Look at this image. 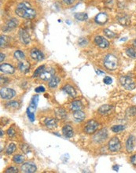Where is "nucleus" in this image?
Returning <instances> with one entry per match:
<instances>
[{
	"label": "nucleus",
	"instance_id": "nucleus-7",
	"mask_svg": "<svg viewBox=\"0 0 136 173\" xmlns=\"http://www.w3.org/2000/svg\"><path fill=\"white\" fill-rule=\"evenodd\" d=\"M55 69L53 68H49V69H45L40 76V78L42 79V80H50L55 76Z\"/></svg>",
	"mask_w": 136,
	"mask_h": 173
},
{
	"label": "nucleus",
	"instance_id": "nucleus-44",
	"mask_svg": "<svg viewBox=\"0 0 136 173\" xmlns=\"http://www.w3.org/2000/svg\"><path fill=\"white\" fill-rule=\"evenodd\" d=\"M35 91L36 92V93H41V92H44L45 91L44 86H38V87H36V88L35 89Z\"/></svg>",
	"mask_w": 136,
	"mask_h": 173
},
{
	"label": "nucleus",
	"instance_id": "nucleus-11",
	"mask_svg": "<svg viewBox=\"0 0 136 173\" xmlns=\"http://www.w3.org/2000/svg\"><path fill=\"white\" fill-rule=\"evenodd\" d=\"M19 37H20L21 41L25 45H28L30 43V41H31L29 34L24 29L20 30V32H19Z\"/></svg>",
	"mask_w": 136,
	"mask_h": 173
},
{
	"label": "nucleus",
	"instance_id": "nucleus-40",
	"mask_svg": "<svg viewBox=\"0 0 136 173\" xmlns=\"http://www.w3.org/2000/svg\"><path fill=\"white\" fill-rule=\"evenodd\" d=\"M21 150H22L23 151H24V153H28V152H30V151H29V147H28V146L27 144H23V145H21Z\"/></svg>",
	"mask_w": 136,
	"mask_h": 173
},
{
	"label": "nucleus",
	"instance_id": "nucleus-47",
	"mask_svg": "<svg viewBox=\"0 0 136 173\" xmlns=\"http://www.w3.org/2000/svg\"><path fill=\"white\" fill-rule=\"evenodd\" d=\"M0 56H1V57H0V62H3V60L5 59V55H3V53H1V54H0Z\"/></svg>",
	"mask_w": 136,
	"mask_h": 173
},
{
	"label": "nucleus",
	"instance_id": "nucleus-24",
	"mask_svg": "<svg viewBox=\"0 0 136 173\" xmlns=\"http://www.w3.org/2000/svg\"><path fill=\"white\" fill-rule=\"evenodd\" d=\"M70 108L73 111H77V110H81V109L83 108V105H82L81 101H79V100H76V101H73L71 103V106H70Z\"/></svg>",
	"mask_w": 136,
	"mask_h": 173
},
{
	"label": "nucleus",
	"instance_id": "nucleus-27",
	"mask_svg": "<svg viewBox=\"0 0 136 173\" xmlns=\"http://www.w3.org/2000/svg\"><path fill=\"white\" fill-rule=\"evenodd\" d=\"M75 18L80 21H84L88 19V15L86 13H76L74 15Z\"/></svg>",
	"mask_w": 136,
	"mask_h": 173
},
{
	"label": "nucleus",
	"instance_id": "nucleus-14",
	"mask_svg": "<svg viewBox=\"0 0 136 173\" xmlns=\"http://www.w3.org/2000/svg\"><path fill=\"white\" fill-rule=\"evenodd\" d=\"M108 21V15L106 13H100L95 17V22L98 25H104Z\"/></svg>",
	"mask_w": 136,
	"mask_h": 173
},
{
	"label": "nucleus",
	"instance_id": "nucleus-29",
	"mask_svg": "<svg viewBox=\"0 0 136 173\" xmlns=\"http://www.w3.org/2000/svg\"><path fill=\"white\" fill-rule=\"evenodd\" d=\"M16 149H17V146L15 145L14 143H10L9 146H7V148L6 150V153L8 154V155H10V154H12L13 153H14L15 150H16Z\"/></svg>",
	"mask_w": 136,
	"mask_h": 173
},
{
	"label": "nucleus",
	"instance_id": "nucleus-10",
	"mask_svg": "<svg viewBox=\"0 0 136 173\" xmlns=\"http://www.w3.org/2000/svg\"><path fill=\"white\" fill-rule=\"evenodd\" d=\"M107 135L108 134H107L106 129H101L95 134V135L94 136V140L98 143H101L107 138Z\"/></svg>",
	"mask_w": 136,
	"mask_h": 173
},
{
	"label": "nucleus",
	"instance_id": "nucleus-25",
	"mask_svg": "<svg viewBox=\"0 0 136 173\" xmlns=\"http://www.w3.org/2000/svg\"><path fill=\"white\" fill-rule=\"evenodd\" d=\"M112 109H113V106H109V105H104V106H101L99 108L98 113L100 114H101V115H104V114L108 113Z\"/></svg>",
	"mask_w": 136,
	"mask_h": 173
},
{
	"label": "nucleus",
	"instance_id": "nucleus-9",
	"mask_svg": "<svg viewBox=\"0 0 136 173\" xmlns=\"http://www.w3.org/2000/svg\"><path fill=\"white\" fill-rule=\"evenodd\" d=\"M30 55H31V57H32V59L35 60L37 62H41V61L44 59V55L40 51V50L36 49V48L32 49L31 50Z\"/></svg>",
	"mask_w": 136,
	"mask_h": 173
},
{
	"label": "nucleus",
	"instance_id": "nucleus-4",
	"mask_svg": "<svg viewBox=\"0 0 136 173\" xmlns=\"http://www.w3.org/2000/svg\"><path fill=\"white\" fill-rule=\"evenodd\" d=\"M0 94H1L2 99H6V100H10L16 95V91L14 90L10 89V88L3 87L0 91Z\"/></svg>",
	"mask_w": 136,
	"mask_h": 173
},
{
	"label": "nucleus",
	"instance_id": "nucleus-37",
	"mask_svg": "<svg viewBox=\"0 0 136 173\" xmlns=\"http://www.w3.org/2000/svg\"><path fill=\"white\" fill-rule=\"evenodd\" d=\"M7 38L5 35H2L1 38H0V43H1V47H3V46H5L6 44V43H7Z\"/></svg>",
	"mask_w": 136,
	"mask_h": 173
},
{
	"label": "nucleus",
	"instance_id": "nucleus-35",
	"mask_svg": "<svg viewBox=\"0 0 136 173\" xmlns=\"http://www.w3.org/2000/svg\"><path fill=\"white\" fill-rule=\"evenodd\" d=\"M6 106L7 107H11V108H18L20 106V104L17 101H8L7 103L6 104Z\"/></svg>",
	"mask_w": 136,
	"mask_h": 173
},
{
	"label": "nucleus",
	"instance_id": "nucleus-19",
	"mask_svg": "<svg viewBox=\"0 0 136 173\" xmlns=\"http://www.w3.org/2000/svg\"><path fill=\"white\" fill-rule=\"evenodd\" d=\"M44 124L47 128L49 129L55 128L57 127V121L53 118H47L45 120Z\"/></svg>",
	"mask_w": 136,
	"mask_h": 173
},
{
	"label": "nucleus",
	"instance_id": "nucleus-50",
	"mask_svg": "<svg viewBox=\"0 0 136 173\" xmlns=\"http://www.w3.org/2000/svg\"><path fill=\"white\" fill-rule=\"evenodd\" d=\"M133 44H134V46H135V47H136V39L133 41Z\"/></svg>",
	"mask_w": 136,
	"mask_h": 173
},
{
	"label": "nucleus",
	"instance_id": "nucleus-34",
	"mask_svg": "<svg viewBox=\"0 0 136 173\" xmlns=\"http://www.w3.org/2000/svg\"><path fill=\"white\" fill-rule=\"evenodd\" d=\"M124 129H125V126L124 125H115V126L112 127V131L115 133H119L120 131H124Z\"/></svg>",
	"mask_w": 136,
	"mask_h": 173
},
{
	"label": "nucleus",
	"instance_id": "nucleus-41",
	"mask_svg": "<svg viewBox=\"0 0 136 173\" xmlns=\"http://www.w3.org/2000/svg\"><path fill=\"white\" fill-rule=\"evenodd\" d=\"M78 43H79V46H84V45H87L88 42H87V39H85V38H80Z\"/></svg>",
	"mask_w": 136,
	"mask_h": 173
},
{
	"label": "nucleus",
	"instance_id": "nucleus-15",
	"mask_svg": "<svg viewBox=\"0 0 136 173\" xmlns=\"http://www.w3.org/2000/svg\"><path fill=\"white\" fill-rule=\"evenodd\" d=\"M18 25V20H16L15 18H12L11 20H10L6 23V25L4 28H3V31L4 32H9L10 30L13 29L14 28H16Z\"/></svg>",
	"mask_w": 136,
	"mask_h": 173
},
{
	"label": "nucleus",
	"instance_id": "nucleus-17",
	"mask_svg": "<svg viewBox=\"0 0 136 173\" xmlns=\"http://www.w3.org/2000/svg\"><path fill=\"white\" fill-rule=\"evenodd\" d=\"M117 21L123 26H127V25H130V17L126 14H122L118 16Z\"/></svg>",
	"mask_w": 136,
	"mask_h": 173
},
{
	"label": "nucleus",
	"instance_id": "nucleus-13",
	"mask_svg": "<svg viewBox=\"0 0 136 173\" xmlns=\"http://www.w3.org/2000/svg\"><path fill=\"white\" fill-rule=\"evenodd\" d=\"M0 70L1 72L3 73H6V74H13L15 72L14 67L12 66L11 65L7 64H2L0 65Z\"/></svg>",
	"mask_w": 136,
	"mask_h": 173
},
{
	"label": "nucleus",
	"instance_id": "nucleus-23",
	"mask_svg": "<svg viewBox=\"0 0 136 173\" xmlns=\"http://www.w3.org/2000/svg\"><path fill=\"white\" fill-rule=\"evenodd\" d=\"M60 78L57 77H54L51 78V79L49 80V83H48V86H49L50 88H55L57 87V85L59 84L60 83Z\"/></svg>",
	"mask_w": 136,
	"mask_h": 173
},
{
	"label": "nucleus",
	"instance_id": "nucleus-39",
	"mask_svg": "<svg viewBox=\"0 0 136 173\" xmlns=\"http://www.w3.org/2000/svg\"><path fill=\"white\" fill-rule=\"evenodd\" d=\"M6 173H16L18 172V168H15V167H10L7 169V170L6 171Z\"/></svg>",
	"mask_w": 136,
	"mask_h": 173
},
{
	"label": "nucleus",
	"instance_id": "nucleus-18",
	"mask_svg": "<svg viewBox=\"0 0 136 173\" xmlns=\"http://www.w3.org/2000/svg\"><path fill=\"white\" fill-rule=\"evenodd\" d=\"M134 142H135V137L133 135L129 136L126 143V150L128 153H131L133 151Z\"/></svg>",
	"mask_w": 136,
	"mask_h": 173
},
{
	"label": "nucleus",
	"instance_id": "nucleus-20",
	"mask_svg": "<svg viewBox=\"0 0 136 173\" xmlns=\"http://www.w3.org/2000/svg\"><path fill=\"white\" fill-rule=\"evenodd\" d=\"M63 90L64 91V92H66L67 94H69L70 96L72 97V98H76V90L74 89V87L70 85H66L63 87Z\"/></svg>",
	"mask_w": 136,
	"mask_h": 173
},
{
	"label": "nucleus",
	"instance_id": "nucleus-28",
	"mask_svg": "<svg viewBox=\"0 0 136 173\" xmlns=\"http://www.w3.org/2000/svg\"><path fill=\"white\" fill-rule=\"evenodd\" d=\"M13 55H14L15 58L18 60V61H24L25 58V54L22 51H21V50H16Z\"/></svg>",
	"mask_w": 136,
	"mask_h": 173
},
{
	"label": "nucleus",
	"instance_id": "nucleus-12",
	"mask_svg": "<svg viewBox=\"0 0 136 173\" xmlns=\"http://www.w3.org/2000/svg\"><path fill=\"white\" fill-rule=\"evenodd\" d=\"M21 170L25 173H33L36 172V166L32 163H25L21 166Z\"/></svg>",
	"mask_w": 136,
	"mask_h": 173
},
{
	"label": "nucleus",
	"instance_id": "nucleus-51",
	"mask_svg": "<svg viewBox=\"0 0 136 173\" xmlns=\"http://www.w3.org/2000/svg\"><path fill=\"white\" fill-rule=\"evenodd\" d=\"M3 135H4V133H3V130H1V137H3Z\"/></svg>",
	"mask_w": 136,
	"mask_h": 173
},
{
	"label": "nucleus",
	"instance_id": "nucleus-22",
	"mask_svg": "<svg viewBox=\"0 0 136 173\" xmlns=\"http://www.w3.org/2000/svg\"><path fill=\"white\" fill-rule=\"evenodd\" d=\"M73 117L77 122H81L85 119V113L81 110H77V111H74L73 113Z\"/></svg>",
	"mask_w": 136,
	"mask_h": 173
},
{
	"label": "nucleus",
	"instance_id": "nucleus-6",
	"mask_svg": "<svg viewBox=\"0 0 136 173\" xmlns=\"http://www.w3.org/2000/svg\"><path fill=\"white\" fill-rule=\"evenodd\" d=\"M98 128V123L94 120H91L87 123L84 131L87 134H93L97 131Z\"/></svg>",
	"mask_w": 136,
	"mask_h": 173
},
{
	"label": "nucleus",
	"instance_id": "nucleus-45",
	"mask_svg": "<svg viewBox=\"0 0 136 173\" xmlns=\"http://www.w3.org/2000/svg\"><path fill=\"white\" fill-rule=\"evenodd\" d=\"M62 1L67 5H71L75 2V0H62Z\"/></svg>",
	"mask_w": 136,
	"mask_h": 173
},
{
	"label": "nucleus",
	"instance_id": "nucleus-33",
	"mask_svg": "<svg viewBox=\"0 0 136 173\" xmlns=\"http://www.w3.org/2000/svg\"><path fill=\"white\" fill-rule=\"evenodd\" d=\"M126 54L131 58L136 59V51L132 48H127L126 50Z\"/></svg>",
	"mask_w": 136,
	"mask_h": 173
},
{
	"label": "nucleus",
	"instance_id": "nucleus-46",
	"mask_svg": "<svg viewBox=\"0 0 136 173\" xmlns=\"http://www.w3.org/2000/svg\"><path fill=\"white\" fill-rule=\"evenodd\" d=\"M131 162L133 164H136V155H133L131 157Z\"/></svg>",
	"mask_w": 136,
	"mask_h": 173
},
{
	"label": "nucleus",
	"instance_id": "nucleus-49",
	"mask_svg": "<svg viewBox=\"0 0 136 173\" xmlns=\"http://www.w3.org/2000/svg\"><path fill=\"white\" fill-rule=\"evenodd\" d=\"M96 72L97 73H98V74H105V72H100V71H99V70H97L96 71Z\"/></svg>",
	"mask_w": 136,
	"mask_h": 173
},
{
	"label": "nucleus",
	"instance_id": "nucleus-31",
	"mask_svg": "<svg viewBox=\"0 0 136 173\" xmlns=\"http://www.w3.org/2000/svg\"><path fill=\"white\" fill-rule=\"evenodd\" d=\"M45 70V65H41V66L38 67L37 69L35 70V72H34V74H33V77L35 78V77H40L41 73H42L43 71Z\"/></svg>",
	"mask_w": 136,
	"mask_h": 173
},
{
	"label": "nucleus",
	"instance_id": "nucleus-36",
	"mask_svg": "<svg viewBox=\"0 0 136 173\" xmlns=\"http://www.w3.org/2000/svg\"><path fill=\"white\" fill-rule=\"evenodd\" d=\"M27 115L31 122H33L35 121V114H34V113H32V112L29 111L28 109H27Z\"/></svg>",
	"mask_w": 136,
	"mask_h": 173
},
{
	"label": "nucleus",
	"instance_id": "nucleus-3",
	"mask_svg": "<svg viewBox=\"0 0 136 173\" xmlns=\"http://www.w3.org/2000/svg\"><path fill=\"white\" fill-rule=\"evenodd\" d=\"M120 82L126 90L132 91L135 88V84L134 83L131 77H127V76H123L120 78Z\"/></svg>",
	"mask_w": 136,
	"mask_h": 173
},
{
	"label": "nucleus",
	"instance_id": "nucleus-5",
	"mask_svg": "<svg viewBox=\"0 0 136 173\" xmlns=\"http://www.w3.org/2000/svg\"><path fill=\"white\" fill-rule=\"evenodd\" d=\"M108 146H109V150L112 152H118L121 148L120 142L117 137H113V138H111V140L109 142Z\"/></svg>",
	"mask_w": 136,
	"mask_h": 173
},
{
	"label": "nucleus",
	"instance_id": "nucleus-21",
	"mask_svg": "<svg viewBox=\"0 0 136 173\" xmlns=\"http://www.w3.org/2000/svg\"><path fill=\"white\" fill-rule=\"evenodd\" d=\"M18 68L20 69V71H21L22 72H27L29 71L30 69V64L28 62H20L19 64H18Z\"/></svg>",
	"mask_w": 136,
	"mask_h": 173
},
{
	"label": "nucleus",
	"instance_id": "nucleus-43",
	"mask_svg": "<svg viewBox=\"0 0 136 173\" xmlns=\"http://www.w3.org/2000/svg\"><path fill=\"white\" fill-rule=\"evenodd\" d=\"M103 82H104V84H107V85H109V84H111L112 82H113V79H112L111 77H106L103 79Z\"/></svg>",
	"mask_w": 136,
	"mask_h": 173
},
{
	"label": "nucleus",
	"instance_id": "nucleus-2",
	"mask_svg": "<svg viewBox=\"0 0 136 173\" xmlns=\"http://www.w3.org/2000/svg\"><path fill=\"white\" fill-rule=\"evenodd\" d=\"M104 65L108 70H115L118 66V60L113 55H107L105 57Z\"/></svg>",
	"mask_w": 136,
	"mask_h": 173
},
{
	"label": "nucleus",
	"instance_id": "nucleus-52",
	"mask_svg": "<svg viewBox=\"0 0 136 173\" xmlns=\"http://www.w3.org/2000/svg\"><path fill=\"white\" fill-rule=\"evenodd\" d=\"M80 1H82V0H80Z\"/></svg>",
	"mask_w": 136,
	"mask_h": 173
},
{
	"label": "nucleus",
	"instance_id": "nucleus-42",
	"mask_svg": "<svg viewBox=\"0 0 136 173\" xmlns=\"http://www.w3.org/2000/svg\"><path fill=\"white\" fill-rule=\"evenodd\" d=\"M15 133H16V131H15V130L13 128H10V129H8L7 135L10 137H13L15 135Z\"/></svg>",
	"mask_w": 136,
	"mask_h": 173
},
{
	"label": "nucleus",
	"instance_id": "nucleus-32",
	"mask_svg": "<svg viewBox=\"0 0 136 173\" xmlns=\"http://www.w3.org/2000/svg\"><path fill=\"white\" fill-rule=\"evenodd\" d=\"M103 32H104V34L106 36H107L108 38H110V39H113V38L116 37V35L113 32H112L111 30L108 29V28H105L103 30Z\"/></svg>",
	"mask_w": 136,
	"mask_h": 173
},
{
	"label": "nucleus",
	"instance_id": "nucleus-8",
	"mask_svg": "<svg viewBox=\"0 0 136 173\" xmlns=\"http://www.w3.org/2000/svg\"><path fill=\"white\" fill-rule=\"evenodd\" d=\"M94 43L98 46V47H101V48H107L109 47V41L105 39L102 36H96L94 38Z\"/></svg>",
	"mask_w": 136,
	"mask_h": 173
},
{
	"label": "nucleus",
	"instance_id": "nucleus-16",
	"mask_svg": "<svg viewBox=\"0 0 136 173\" xmlns=\"http://www.w3.org/2000/svg\"><path fill=\"white\" fill-rule=\"evenodd\" d=\"M62 134L65 138H72L73 135V129L70 125H64L62 128Z\"/></svg>",
	"mask_w": 136,
	"mask_h": 173
},
{
	"label": "nucleus",
	"instance_id": "nucleus-1",
	"mask_svg": "<svg viewBox=\"0 0 136 173\" xmlns=\"http://www.w3.org/2000/svg\"><path fill=\"white\" fill-rule=\"evenodd\" d=\"M15 12L20 17L28 20H32L36 16L35 10H33L31 5L27 2H22L20 4H18Z\"/></svg>",
	"mask_w": 136,
	"mask_h": 173
},
{
	"label": "nucleus",
	"instance_id": "nucleus-26",
	"mask_svg": "<svg viewBox=\"0 0 136 173\" xmlns=\"http://www.w3.org/2000/svg\"><path fill=\"white\" fill-rule=\"evenodd\" d=\"M55 115L57 116V119H60V120H63L66 117L67 113L66 111L63 109H57L56 111H55Z\"/></svg>",
	"mask_w": 136,
	"mask_h": 173
},
{
	"label": "nucleus",
	"instance_id": "nucleus-30",
	"mask_svg": "<svg viewBox=\"0 0 136 173\" xmlns=\"http://www.w3.org/2000/svg\"><path fill=\"white\" fill-rule=\"evenodd\" d=\"M13 161L16 164H22L25 161V157H24V156L18 154V155H15L13 157Z\"/></svg>",
	"mask_w": 136,
	"mask_h": 173
},
{
	"label": "nucleus",
	"instance_id": "nucleus-48",
	"mask_svg": "<svg viewBox=\"0 0 136 173\" xmlns=\"http://www.w3.org/2000/svg\"><path fill=\"white\" fill-rule=\"evenodd\" d=\"M113 169L114 171H116V172H117V171L119 170V166H113Z\"/></svg>",
	"mask_w": 136,
	"mask_h": 173
},
{
	"label": "nucleus",
	"instance_id": "nucleus-38",
	"mask_svg": "<svg viewBox=\"0 0 136 173\" xmlns=\"http://www.w3.org/2000/svg\"><path fill=\"white\" fill-rule=\"evenodd\" d=\"M127 111L129 112V115L130 116H135V115H136V108L135 107H131L130 109H127Z\"/></svg>",
	"mask_w": 136,
	"mask_h": 173
}]
</instances>
